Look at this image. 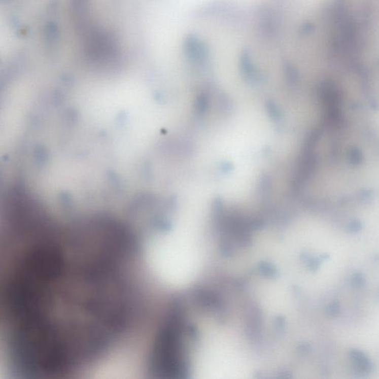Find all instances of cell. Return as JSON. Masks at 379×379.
I'll return each mask as SVG.
<instances>
[{"mask_svg":"<svg viewBox=\"0 0 379 379\" xmlns=\"http://www.w3.org/2000/svg\"><path fill=\"white\" fill-rule=\"evenodd\" d=\"M154 101L132 82H66L58 97L56 129L72 170L110 179L146 171L156 134Z\"/></svg>","mask_w":379,"mask_h":379,"instance_id":"6da1fadb","label":"cell"}]
</instances>
